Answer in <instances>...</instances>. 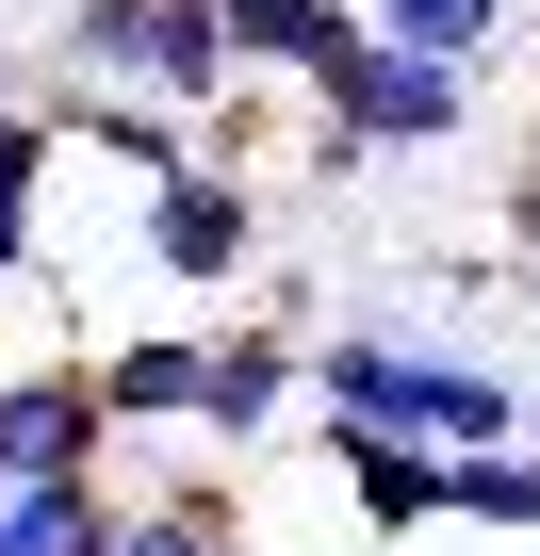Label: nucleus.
<instances>
[{
	"label": "nucleus",
	"mask_w": 540,
	"mask_h": 556,
	"mask_svg": "<svg viewBox=\"0 0 540 556\" xmlns=\"http://www.w3.org/2000/svg\"><path fill=\"white\" fill-rule=\"evenodd\" d=\"M312 442H328V491H344L361 540H426L442 523V442H410V426H312Z\"/></svg>",
	"instance_id": "nucleus-8"
},
{
	"label": "nucleus",
	"mask_w": 540,
	"mask_h": 556,
	"mask_svg": "<svg viewBox=\"0 0 540 556\" xmlns=\"http://www.w3.org/2000/svg\"><path fill=\"white\" fill-rule=\"evenodd\" d=\"M312 131H328V164H361V148H459V131H475V66H426V50H361V66L312 99Z\"/></svg>",
	"instance_id": "nucleus-3"
},
{
	"label": "nucleus",
	"mask_w": 540,
	"mask_h": 556,
	"mask_svg": "<svg viewBox=\"0 0 540 556\" xmlns=\"http://www.w3.org/2000/svg\"><path fill=\"white\" fill-rule=\"evenodd\" d=\"M442 523L524 540V523H540V442H475V458H442Z\"/></svg>",
	"instance_id": "nucleus-11"
},
{
	"label": "nucleus",
	"mask_w": 540,
	"mask_h": 556,
	"mask_svg": "<svg viewBox=\"0 0 540 556\" xmlns=\"http://www.w3.org/2000/svg\"><path fill=\"white\" fill-rule=\"evenodd\" d=\"M83 377H99V426L131 442V426H197L213 409V328H115V344H83Z\"/></svg>",
	"instance_id": "nucleus-7"
},
{
	"label": "nucleus",
	"mask_w": 540,
	"mask_h": 556,
	"mask_svg": "<svg viewBox=\"0 0 540 556\" xmlns=\"http://www.w3.org/2000/svg\"><path fill=\"white\" fill-rule=\"evenodd\" d=\"M361 34H377V50H426V66H491L507 0H361Z\"/></svg>",
	"instance_id": "nucleus-13"
},
{
	"label": "nucleus",
	"mask_w": 540,
	"mask_h": 556,
	"mask_svg": "<svg viewBox=\"0 0 540 556\" xmlns=\"http://www.w3.org/2000/svg\"><path fill=\"white\" fill-rule=\"evenodd\" d=\"M229 17V83L262 99V83H296V99H328L377 34H361V0H213Z\"/></svg>",
	"instance_id": "nucleus-5"
},
{
	"label": "nucleus",
	"mask_w": 540,
	"mask_h": 556,
	"mask_svg": "<svg viewBox=\"0 0 540 556\" xmlns=\"http://www.w3.org/2000/svg\"><path fill=\"white\" fill-rule=\"evenodd\" d=\"M50 164H66V131H50L34 99H0V278H34V197H50Z\"/></svg>",
	"instance_id": "nucleus-12"
},
{
	"label": "nucleus",
	"mask_w": 540,
	"mask_h": 556,
	"mask_svg": "<svg viewBox=\"0 0 540 556\" xmlns=\"http://www.w3.org/2000/svg\"><path fill=\"white\" fill-rule=\"evenodd\" d=\"M115 556H246V491L229 475H164V491H131Z\"/></svg>",
	"instance_id": "nucleus-10"
},
{
	"label": "nucleus",
	"mask_w": 540,
	"mask_h": 556,
	"mask_svg": "<svg viewBox=\"0 0 540 556\" xmlns=\"http://www.w3.org/2000/svg\"><path fill=\"white\" fill-rule=\"evenodd\" d=\"M66 99H131V115L213 131L246 99L229 83V17L213 0H66Z\"/></svg>",
	"instance_id": "nucleus-1"
},
{
	"label": "nucleus",
	"mask_w": 540,
	"mask_h": 556,
	"mask_svg": "<svg viewBox=\"0 0 540 556\" xmlns=\"http://www.w3.org/2000/svg\"><path fill=\"white\" fill-rule=\"evenodd\" d=\"M296 409H312V328H262V312L229 328V312H213V409H197V426H213V458L279 442Z\"/></svg>",
	"instance_id": "nucleus-6"
},
{
	"label": "nucleus",
	"mask_w": 540,
	"mask_h": 556,
	"mask_svg": "<svg viewBox=\"0 0 540 556\" xmlns=\"http://www.w3.org/2000/svg\"><path fill=\"white\" fill-rule=\"evenodd\" d=\"M524 540H540V523H524Z\"/></svg>",
	"instance_id": "nucleus-14"
},
{
	"label": "nucleus",
	"mask_w": 540,
	"mask_h": 556,
	"mask_svg": "<svg viewBox=\"0 0 540 556\" xmlns=\"http://www.w3.org/2000/svg\"><path fill=\"white\" fill-rule=\"evenodd\" d=\"M148 278H164V295H246V262H262V180L197 131V164L180 180H148Z\"/></svg>",
	"instance_id": "nucleus-2"
},
{
	"label": "nucleus",
	"mask_w": 540,
	"mask_h": 556,
	"mask_svg": "<svg viewBox=\"0 0 540 556\" xmlns=\"http://www.w3.org/2000/svg\"><path fill=\"white\" fill-rule=\"evenodd\" d=\"M115 523H131L115 475H34L17 507H0V556H115Z\"/></svg>",
	"instance_id": "nucleus-9"
},
{
	"label": "nucleus",
	"mask_w": 540,
	"mask_h": 556,
	"mask_svg": "<svg viewBox=\"0 0 540 556\" xmlns=\"http://www.w3.org/2000/svg\"><path fill=\"white\" fill-rule=\"evenodd\" d=\"M34 475H115V426H99L83 344H50V361H0V491H34Z\"/></svg>",
	"instance_id": "nucleus-4"
}]
</instances>
